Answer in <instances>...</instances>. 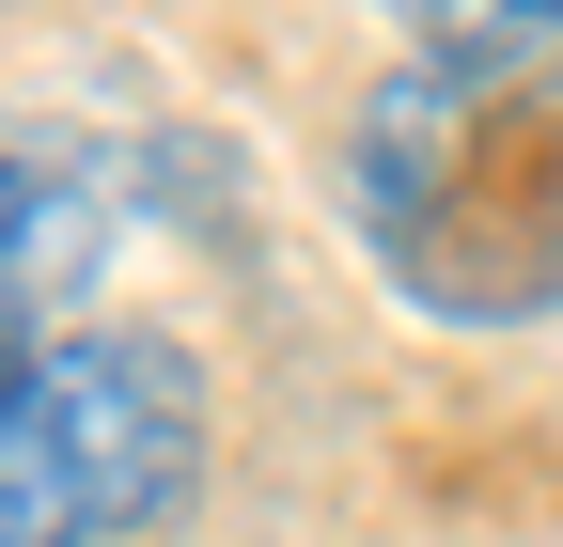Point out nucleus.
<instances>
[{"label": "nucleus", "mask_w": 563, "mask_h": 547, "mask_svg": "<svg viewBox=\"0 0 563 547\" xmlns=\"http://www.w3.org/2000/svg\"><path fill=\"white\" fill-rule=\"evenodd\" d=\"M344 203L391 298L454 328L563 313V0H439L361 94Z\"/></svg>", "instance_id": "f257e3e1"}, {"label": "nucleus", "mask_w": 563, "mask_h": 547, "mask_svg": "<svg viewBox=\"0 0 563 547\" xmlns=\"http://www.w3.org/2000/svg\"><path fill=\"white\" fill-rule=\"evenodd\" d=\"M95 235H110V203H95V172L63 157V142L0 157V406H16V391L63 360V345H47V313L79 298Z\"/></svg>", "instance_id": "7ed1b4c3"}, {"label": "nucleus", "mask_w": 563, "mask_h": 547, "mask_svg": "<svg viewBox=\"0 0 563 547\" xmlns=\"http://www.w3.org/2000/svg\"><path fill=\"white\" fill-rule=\"evenodd\" d=\"M203 485V376L173 328H79L0 406V547H125Z\"/></svg>", "instance_id": "f03ea898"}]
</instances>
